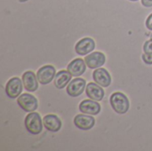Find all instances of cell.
<instances>
[{"label": "cell", "mask_w": 152, "mask_h": 151, "mask_svg": "<svg viewBox=\"0 0 152 151\" xmlns=\"http://www.w3.org/2000/svg\"><path fill=\"white\" fill-rule=\"evenodd\" d=\"M86 69V63L85 60L75 59L68 66V71L72 75V77H79L85 73Z\"/></svg>", "instance_id": "obj_14"}, {"label": "cell", "mask_w": 152, "mask_h": 151, "mask_svg": "<svg viewBox=\"0 0 152 151\" xmlns=\"http://www.w3.org/2000/svg\"><path fill=\"white\" fill-rule=\"evenodd\" d=\"M25 126L28 133L31 134H39L43 129L42 119L38 113L30 112L25 117Z\"/></svg>", "instance_id": "obj_2"}, {"label": "cell", "mask_w": 152, "mask_h": 151, "mask_svg": "<svg viewBox=\"0 0 152 151\" xmlns=\"http://www.w3.org/2000/svg\"><path fill=\"white\" fill-rule=\"evenodd\" d=\"M94 48H95V43L90 37H85L79 40L75 46L76 53L79 55L88 54L89 53L93 52Z\"/></svg>", "instance_id": "obj_8"}, {"label": "cell", "mask_w": 152, "mask_h": 151, "mask_svg": "<svg viewBox=\"0 0 152 151\" xmlns=\"http://www.w3.org/2000/svg\"><path fill=\"white\" fill-rule=\"evenodd\" d=\"M142 4L145 7L152 6V0H142Z\"/></svg>", "instance_id": "obj_20"}, {"label": "cell", "mask_w": 152, "mask_h": 151, "mask_svg": "<svg viewBox=\"0 0 152 151\" xmlns=\"http://www.w3.org/2000/svg\"><path fill=\"white\" fill-rule=\"evenodd\" d=\"M79 110L84 114L97 115L101 111V105L94 100H85L79 104Z\"/></svg>", "instance_id": "obj_10"}, {"label": "cell", "mask_w": 152, "mask_h": 151, "mask_svg": "<svg viewBox=\"0 0 152 151\" xmlns=\"http://www.w3.org/2000/svg\"><path fill=\"white\" fill-rule=\"evenodd\" d=\"M146 27L148 29L152 30V13L147 18V20H146Z\"/></svg>", "instance_id": "obj_19"}, {"label": "cell", "mask_w": 152, "mask_h": 151, "mask_svg": "<svg viewBox=\"0 0 152 151\" xmlns=\"http://www.w3.org/2000/svg\"><path fill=\"white\" fill-rule=\"evenodd\" d=\"M130 1H138V0H130Z\"/></svg>", "instance_id": "obj_21"}, {"label": "cell", "mask_w": 152, "mask_h": 151, "mask_svg": "<svg viewBox=\"0 0 152 151\" xmlns=\"http://www.w3.org/2000/svg\"><path fill=\"white\" fill-rule=\"evenodd\" d=\"M86 88V81L83 78H75L69 83L67 86V93L71 97H78L83 93Z\"/></svg>", "instance_id": "obj_6"}, {"label": "cell", "mask_w": 152, "mask_h": 151, "mask_svg": "<svg viewBox=\"0 0 152 151\" xmlns=\"http://www.w3.org/2000/svg\"><path fill=\"white\" fill-rule=\"evenodd\" d=\"M43 123H44L45 127L48 131L53 132V133L58 132L61 127V119L56 115H53V114H49L45 116L43 119Z\"/></svg>", "instance_id": "obj_15"}, {"label": "cell", "mask_w": 152, "mask_h": 151, "mask_svg": "<svg viewBox=\"0 0 152 151\" xmlns=\"http://www.w3.org/2000/svg\"><path fill=\"white\" fill-rule=\"evenodd\" d=\"M37 77L32 71H27L22 76V83L25 89L28 92H35L38 88Z\"/></svg>", "instance_id": "obj_13"}, {"label": "cell", "mask_w": 152, "mask_h": 151, "mask_svg": "<svg viewBox=\"0 0 152 151\" xmlns=\"http://www.w3.org/2000/svg\"><path fill=\"white\" fill-rule=\"evenodd\" d=\"M110 104L114 111L118 114H125L128 111L130 104L128 98L122 93L117 92L110 96Z\"/></svg>", "instance_id": "obj_1"}, {"label": "cell", "mask_w": 152, "mask_h": 151, "mask_svg": "<svg viewBox=\"0 0 152 151\" xmlns=\"http://www.w3.org/2000/svg\"><path fill=\"white\" fill-rule=\"evenodd\" d=\"M93 78L96 84L102 87H108L111 83V77L105 69H96L93 73Z\"/></svg>", "instance_id": "obj_9"}, {"label": "cell", "mask_w": 152, "mask_h": 151, "mask_svg": "<svg viewBox=\"0 0 152 151\" xmlns=\"http://www.w3.org/2000/svg\"><path fill=\"white\" fill-rule=\"evenodd\" d=\"M143 51L145 53L152 54V38H151V40H148L145 42L143 45Z\"/></svg>", "instance_id": "obj_17"}, {"label": "cell", "mask_w": 152, "mask_h": 151, "mask_svg": "<svg viewBox=\"0 0 152 151\" xmlns=\"http://www.w3.org/2000/svg\"><path fill=\"white\" fill-rule=\"evenodd\" d=\"M74 124L77 128L86 131L94 127L95 124V120L93 117L80 114V115L76 116V117L74 118Z\"/></svg>", "instance_id": "obj_11"}, {"label": "cell", "mask_w": 152, "mask_h": 151, "mask_svg": "<svg viewBox=\"0 0 152 151\" xmlns=\"http://www.w3.org/2000/svg\"><path fill=\"white\" fill-rule=\"evenodd\" d=\"M106 61V57L102 53L94 52L91 54H88L85 58V61L88 68L90 69H98L102 67Z\"/></svg>", "instance_id": "obj_7"}, {"label": "cell", "mask_w": 152, "mask_h": 151, "mask_svg": "<svg viewBox=\"0 0 152 151\" xmlns=\"http://www.w3.org/2000/svg\"><path fill=\"white\" fill-rule=\"evenodd\" d=\"M38 82L42 85H47L52 82L55 77V69L52 65H45L40 68L37 73Z\"/></svg>", "instance_id": "obj_5"}, {"label": "cell", "mask_w": 152, "mask_h": 151, "mask_svg": "<svg viewBox=\"0 0 152 151\" xmlns=\"http://www.w3.org/2000/svg\"><path fill=\"white\" fill-rule=\"evenodd\" d=\"M22 83L19 77L11 78L5 86V93L7 96L11 99H15L20 96L22 91Z\"/></svg>", "instance_id": "obj_4"}, {"label": "cell", "mask_w": 152, "mask_h": 151, "mask_svg": "<svg viewBox=\"0 0 152 151\" xmlns=\"http://www.w3.org/2000/svg\"><path fill=\"white\" fill-rule=\"evenodd\" d=\"M151 38H152V33H151Z\"/></svg>", "instance_id": "obj_22"}, {"label": "cell", "mask_w": 152, "mask_h": 151, "mask_svg": "<svg viewBox=\"0 0 152 151\" xmlns=\"http://www.w3.org/2000/svg\"><path fill=\"white\" fill-rule=\"evenodd\" d=\"M86 93L87 95V97H89L90 99L96 101H100L103 99L104 97V91L103 89L101 87V85H99L98 84L95 83H88L86 88Z\"/></svg>", "instance_id": "obj_12"}, {"label": "cell", "mask_w": 152, "mask_h": 151, "mask_svg": "<svg viewBox=\"0 0 152 151\" xmlns=\"http://www.w3.org/2000/svg\"><path fill=\"white\" fill-rule=\"evenodd\" d=\"M72 75L67 70H61L55 75L54 79V85L58 89H63L71 80Z\"/></svg>", "instance_id": "obj_16"}, {"label": "cell", "mask_w": 152, "mask_h": 151, "mask_svg": "<svg viewBox=\"0 0 152 151\" xmlns=\"http://www.w3.org/2000/svg\"><path fill=\"white\" fill-rule=\"evenodd\" d=\"M142 60L144 61V62L146 64H152V54H150V53H145L142 54Z\"/></svg>", "instance_id": "obj_18"}, {"label": "cell", "mask_w": 152, "mask_h": 151, "mask_svg": "<svg viewBox=\"0 0 152 151\" xmlns=\"http://www.w3.org/2000/svg\"><path fill=\"white\" fill-rule=\"evenodd\" d=\"M17 102L19 106L26 112H32L37 109V100L31 94L28 93H22L20 96L18 97Z\"/></svg>", "instance_id": "obj_3"}]
</instances>
